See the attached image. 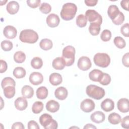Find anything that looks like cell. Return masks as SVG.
Returning a JSON list of instances; mask_svg holds the SVG:
<instances>
[{"label":"cell","instance_id":"obj_51","mask_svg":"<svg viewBox=\"0 0 129 129\" xmlns=\"http://www.w3.org/2000/svg\"><path fill=\"white\" fill-rule=\"evenodd\" d=\"M84 128H96V127L91 123H89L86 124V125L84 126Z\"/></svg>","mask_w":129,"mask_h":129},{"label":"cell","instance_id":"obj_4","mask_svg":"<svg viewBox=\"0 0 129 129\" xmlns=\"http://www.w3.org/2000/svg\"><path fill=\"white\" fill-rule=\"evenodd\" d=\"M75 53V48L71 45L67 46L63 49L62 57L65 61L66 66H71L74 63Z\"/></svg>","mask_w":129,"mask_h":129},{"label":"cell","instance_id":"obj_49","mask_svg":"<svg viewBox=\"0 0 129 129\" xmlns=\"http://www.w3.org/2000/svg\"><path fill=\"white\" fill-rule=\"evenodd\" d=\"M128 0H122L120 2V6L123 8V9L128 11Z\"/></svg>","mask_w":129,"mask_h":129},{"label":"cell","instance_id":"obj_37","mask_svg":"<svg viewBox=\"0 0 129 129\" xmlns=\"http://www.w3.org/2000/svg\"><path fill=\"white\" fill-rule=\"evenodd\" d=\"M111 82V77L110 76L106 73L102 74L101 78L99 81V82L100 84L104 86L108 85Z\"/></svg>","mask_w":129,"mask_h":129},{"label":"cell","instance_id":"obj_9","mask_svg":"<svg viewBox=\"0 0 129 129\" xmlns=\"http://www.w3.org/2000/svg\"><path fill=\"white\" fill-rule=\"evenodd\" d=\"M94 102L90 99H86L82 101L80 104L81 110L85 112H90L95 108Z\"/></svg>","mask_w":129,"mask_h":129},{"label":"cell","instance_id":"obj_44","mask_svg":"<svg viewBox=\"0 0 129 129\" xmlns=\"http://www.w3.org/2000/svg\"><path fill=\"white\" fill-rule=\"evenodd\" d=\"M121 126L126 129L129 128V116L127 115L123 117L121 120Z\"/></svg>","mask_w":129,"mask_h":129},{"label":"cell","instance_id":"obj_29","mask_svg":"<svg viewBox=\"0 0 129 129\" xmlns=\"http://www.w3.org/2000/svg\"><path fill=\"white\" fill-rule=\"evenodd\" d=\"M108 121L112 124H117L121 120V116L117 113L113 112L110 113L108 117Z\"/></svg>","mask_w":129,"mask_h":129},{"label":"cell","instance_id":"obj_41","mask_svg":"<svg viewBox=\"0 0 129 129\" xmlns=\"http://www.w3.org/2000/svg\"><path fill=\"white\" fill-rule=\"evenodd\" d=\"M124 20V16L123 14L120 12L118 15L113 20H112V22L113 23H114L116 25H121Z\"/></svg>","mask_w":129,"mask_h":129},{"label":"cell","instance_id":"obj_8","mask_svg":"<svg viewBox=\"0 0 129 129\" xmlns=\"http://www.w3.org/2000/svg\"><path fill=\"white\" fill-rule=\"evenodd\" d=\"M77 66L79 69L85 71L88 70L91 67L92 63L89 57L83 56L79 59Z\"/></svg>","mask_w":129,"mask_h":129},{"label":"cell","instance_id":"obj_5","mask_svg":"<svg viewBox=\"0 0 129 129\" xmlns=\"http://www.w3.org/2000/svg\"><path fill=\"white\" fill-rule=\"evenodd\" d=\"M39 122L45 129H56L58 127L56 121L52 118L51 115L47 113H44L40 116Z\"/></svg>","mask_w":129,"mask_h":129},{"label":"cell","instance_id":"obj_12","mask_svg":"<svg viewBox=\"0 0 129 129\" xmlns=\"http://www.w3.org/2000/svg\"><path fill=\"white\" fill-rule=\"evenodd\" d=\"M3 33L7 38L14 39L17 36V31L14 26L8 25L4 28Z\"/></svg>","mask_w":129,"mask_h":129},{"label":"cell","instance_id":"obj_33","mask_svg":"<svg viewBox=\"0 0 129 129\" xmlns=\"http://www.w3.org/2000/svg\"><path fill=\"white\" fill-rule=\"evenodd\" d=\"M31 65L33 69H39L42 67V60L40 57H35L31 60Z\"/></svg>","mask_w":129,"mask_h":129},{"label":"cell","instance_id":"obj_3","mask_svg":"<svg viewBox=\"0 0 129 129\" xmlns=\"http://www.w3.org/2000/svg\"><path fill=\"white\" fill-rule=\"evenodd\" d=\"M86 92L89 97L96 100L102 99L105 94V92L103 88L92 84L87 87Z\"/></svg>","mask_w":129,"mask_h":129},{"label":"cell","instance_id":"obj_11","mask_svg":"<svg viewBox=\"0 0 129 129\" xmlns=\"http://www.w3.org/2000/svg\"><path fill=\"white\" fill-rule=\"evenodd\" d=\"M60 22V19L58 15L55 14H50L46 18V23L51 28L57 27Z\"/></svg>","mask_w":129,"mask_h":129},{"label":"cell","instance_id":"obj_43","mask_svg":"<svg viewBox=\"0 0 129 129\" xmlns=\"http://www.w3.org/2000/svg\"><path fill=\"white\" fill-rule=\"evenodd\" d=\"M41 1L40 0H28L27 1V5L31 8H36L38 7L40 4Z\"/></svg>","mask_w":129,"mask_h":129},{"label":"cell","instance_id":"obj_27","mask_svg":"<svg viewBox=\"0 0 129 129\" xmlns=\"http://www.w3.org/2000/svg\"><path fill=\"white\" fill-rule=\"evenodd\" d=\"M3 91L4 94L7 98H12L14 96L15 94V87L12 86H9L6 87L3 89Z\"/></svg>","mask_w":129,"mask_h":129},{"label":"cell","instance_id":"obj_15","mask_svg":"<svg viewBox=\"0 0 129 129\" xmlns=\"http://www.w3.org/2000/svg\"><path fill=\"white\" fill-rule=\"evenodd\" d=\"M105 116L104 113L100 111H97L91 114L90 116L91 120L97 123H99L103 122L105 120Z\"/></svg>","mask_w":129,"mask_h":129},{"label":"cell","instance_id":"obj_40","mask_svg":"<svg viewBox=\"0 0 129 129\" xmlns=\"http://www.w3.org/2000/svg\"><path fill=\"white\" fill-rule=\"evenodd\" d=\"M39 10L43 14H47L50 12V11L51 10V7L48 3H43L42 4H41V5L40 6Z\"/></svg>","mask_w":129,"mask_h":129},{"label":"cell","instance_id":"obj_6","mask_svg":"<svg viewBox=\"0 0 129 129\" xmlns=\"http://www.w3.org/2000/svg\"><path fill=\"white\" fill-rule=\"evenodd\" d=\"M93 60L95 64L101 68L107 67L110 63V58L105 53H97L94 56Z\"/></svg>","mask_w":129,"mask_h":129},{"label":"cell","instance_id":"obj_19","mask_svg":"<svg viewBox=\"0 0 129 129\" xmlns=\"http://www.w3.org/2000/svg\"><path fill=\"white\" fill-rule=\"evenodd\" d=\"M46 108L47 111L54 113L58 110L59 108V104L55 100H50L46 103Z\"/></svg>","mask_w":129,"mask_h":129},{"label":"cell","instance_id":"obj_18","mask_svg":"<svg viewBox=\"0 0 129 129\" xmlns=\"http://www.w3.org/2000/svg\"><path fill=\"white\" fill-rule=\"evenodd\" d=\"M6 9L7 12L11 15L16 14L19 10V5L16 1H11L7 5Z\"/></svg>","mask_w":129,"mask_h":129},{"label":"cell","instance_id":"obj_17","mask_svg":"<svg viewBox=\"0 0 129 129\" xmlns=\"http://www.w3.org/2000/svg\"><path fill=\"white\" fill-rule=\"evenodd\" d=\"M68 94L67 89L63 87H58L54 92L55 97L60 100H64L67 97Z\"/></svg>","mask_w":129,"mask_h":129},{"label":"cell","instance_id":"obj_16","mask_svg":"<svg viewBox=\"0 0 129 129\" xmlns=\"http://www.w3.org/2000/svg\"><path fill=\"white\" fill-rule=\"evenodd\" d=\"M101 107L103 110L109 112L114 109V103L111 99L106 98L101 102Z\"/></svg>","mask_w":129,"mask_h":129},{"label":"cell","instance_id":"obj_39","mask_svg":"<svg viewBox=\"0 0 129 129\" xmlns=\"http://www.w3.org/2000/svg\"><path fill=\"white\" fill-rule=\"evenodd\" d=\"M100 38L103 41L107 42L109 41L111 38V33L110 31L107 29L104 30L101 34Z\"/></svg>","mask_w":129,"mask_h":129},{"label":"cell","instance_id":"obj_24","mask_svg":"<svg viewBox=\"0 0 129 129\" xmlns=\"http://www.w3.org/2000/svg\"><path fill=\"white\" fill-rule=\"evenodd\" d=\"M103 72L99 70L94 69L91 71L89 74L90 79L94 82H99Z\"/></svg>","mask_w":129,"mask_h":129},{"label":"cell","instance_id":"obj_50","mask_svg":"<svg viewBox=\"0 0 129 129\" xmlns=\"http://www.w3.org/2000/svg\"><path fill=\"white\" fill-rule=\"evenodd\" d=\"M98 2L97 0H86L85 1V3L87 6L93 7L95 6Z\"/></svg>","mask_w":129,"mask_h":129},{"label":"cell","instance_id":"obj_22","mask_svg":"<svg viewBox=\"0 0 129 129\" xmlns=\"http://www.w3.org/2000/svg\"><path fill=\"white\" fill-rule=\"evenodd\" d=\"M120 11L118 8L115 5H110L108 9L107 14L109 17L112 20H114L119 14Z\"/></svg>","mask_w":129,"mask_h":129},{"label":"cell","instance_id":"obj_36","mask_svg":"<svg viewBox=\"0 0 129 129\" xmlns=\"http://www.w3.org/2000/svg\"><path fill=\"white\" fill-rule=\"evenodd\" d=\"M113 42L115 45L119 49L123 48L126 45L125 40L121 37H115L113 40Z\"/></svg>","mask_w":129,"mask_h":129},{"label":"cell","instance_id":"obj_26","mask_svg":"<svg viewBox=\"0 0 129 129\" xmlns=\"http://www.w3.org/2000/svg\"><path fill=\"white\" fill-rule=\"evenodd\" d=\"M48 91L46 87L41 86L36 90V96L39 99H44L48 96Z\"/></svg>","mask_w":129,"mask_h":129},{"label":"cell","instance_id":"obj_1","mask_svg":"<svg viewBox=\"0 0 129 129\" xmlns=\"http://www.w3.org/2000/svg\"><path fill=\"white\" fill-rule=\"evenodd\" d=\"M77 11V7L75 4L68 3L62 6L60 14L63 20L70 21L75 17Z\"/></svg>","mask_w":129,"mask_h":129},{"label":"cell","instance_id":"obj_46","mask_svg":"<svg viewBox=\"0 0 129 129\" xmlns=\"http://www.w3.org/2000/svg\"><path fill=\"white\" fill-rule=\"evenodd\" d=\"M122 62L124 66L126 67H129V54L128 52L123 55L122 58Z\"/></svg>","mask_w":129,"mask_h":129},{"label":"cell","instance_id":"obj_2","mask_svg":"<svg viewBox=\"0 0 129 129\" xmlns=\"http://www.w3.org/2000/svg\"><path fill=\"white\" fill-rule=\"evenodd\" d=\"M39 38L38 34L32 29H25L22 30L19 35L21 41L28 43H35Z\"/></svg>","mask_w":129,"mask_h":129},{"label":"cell","instance_id":"obj_7","mask_svg":"<svg viewBox=\"0 0 129 129\" xmlns=\"http://www.w3.org/2000/svg\"><path fill=\"white\" fill-rule=\"evenodd\" d=\"M87 20L91 23H98L101 25L102 18L101 16L94 10H88L85 13Z\"/></svg>","mask_w":129,"mask_h":129},{"label":"cell","instance_id":"obj_38","mask_svg":"<svg viewBox=\"0 0 129 129\" xmlns=\"http://www.w3.org/2000/svg\"><path fill=\"white\" fill-rule=\"evenodd\" d=\"M1 47L2 49L5 51H10L13 48V43L11 41L5 40L1 42Z\"/></svg>","mask_w":129,"mask_h":129},{"label":"cell","instance_id":"obj_35","mask_svg":"<svg viewBox=\"0 0 129 129\" xmlns=\"http://www.w3.org/2000/svg\"><path fill=\"white\" fill-rule=\"evenodd\" d=\"M1 85L3 89L9 86H12L15 87L16 82L13 78L11 77H6L3 79L1 83Z\"/></svg>","mask_w":129,"mask_h":129},{"label":"cell","instance_id":"obj_45","mask_svg":"<svg viewBox=\"0 0 129 129\" xmlns=\"http://www.w3.org/2000/svg\"><path fill=\"white\" fill-rule=\"evenodd\" d=\"M28 128L29 129H39L38 124L34 120H30L28 123Z\"/></svg>","mask_w":129,"mask_h":129},{"label":"cell","instance_id":"obj_28","mask_svg":"<svg viewBox=\"0 0 129 129\" xmlns=\"http://www.w3.org/2000/svg\"><path fill=\"white\" fill-rule=\"evenodd\" d=\"M39 46L40 48L44 50H48L52 48L53 46L52 42L51 40L45 38L42 39L39 43Z\"/></svg>","mask_w":129,"mask_h":129},{"label":"cell","instance_id":"obj_23","mask_svg":"<svg viewBox=\"0 0 129 129\" xmlns=\"http://www.w3.org/2000/svg\"><path fill=\"white\" fill-rule=\"evenodd\" d=\"M23 96L25 98H31L34 95L33 89L29 85H25L23 87L21 90Z\"/></svg>","mask_w":129,"mask_h":129},{"label":"cell","instance_id":"obj_32","mask_svg":"<svg viewBox=\"0 0 129 129\" xmlns=\"http://www.w3.org/2000/svg\"><path fill=\"white\" fill-rule=\"evenodd\" d=\"M25 59L26 55L21 51H17L14 55V59L17 63H23L25 61Z\"/></svg>","mask_w":129,"mask_h":129},{"label":"cell","instance_id":"obj_10","mask_svg":"<svg viewBox=\"0 0 129 129\" xmlns=\"http://www.w3.org/2000/svg\"><path fill=\"white\" fill-rule=\"evenodd\" d=\"M29 80L32 85H38L42 83L43 77L40 73L34 72L30 74Z\"/></svg>","mask_w":129,"mask_h":129},{"label":"cell","instance_id":"obj_48","mask_svg":"<svg viewBox=\"0 0 129 129\" xmlns=\"http://www.w3.org/2000/svg\"><path fill=\"white\" fill-rule=\"evenodd\" d=\"M12 128L13 129H24L25 128L23 124L21 122H16L13 124L12 127Z\"/></svg>","mask_w":129,"mask_h":129},{"label":"cell","instance_id":"obj_13","mask_svg":"<svg viewBox=\"0 0 129 129\" xmlns=\"http://www.w3.org/2000/svg\"><path fill=\"white\" fill-rule=\"evenodd\" d=\"M117 109L119 111L122 113H126L129 111L128 99L127 98L120 99L117 103Z\"/></svg>","mask_w":129,"mask_h":129},{"label":"cell","instance_id":"obj_14","mask_svg":"<svg viewBox=\"0 0 129 129\" xmlns=\"http://www.w3.org/2000/svg\"><path fill=\"white\" fill-rule=\"evenodd\" d=\"M14 104L17 109L22 111L27 107L28 102L25 98L20 97L15 100Z\"/></svg>","mask_w":129,"mask_h":129},{"label":"cell","instance_id":"obj_47","mask_svg":"<svg viewBox=\"0 0 129 129\" xmlns=\"http://www.w3.org/2000/svg\"><path fill=\"white\" fill-rule=\"evenodd\" d=\"M8 68V65L7 62L2 59L1 60V68H0V72L1 73H3L5 72Z\"/></svg>","mask_w":129,"mask_h":129},{"label":"cell","instance_id":"obj_31","mask_svg":"<svg viewBox=\"0 0 129 129\" xmlns=\"http://www.w3.org/2000/svg\"><path fill=\"white\" fill-rule=\"evenodd\" d=\"M87 20L85 16L83 14H80L78 15L76 18V23L77 25L80 27L83 28L86 26Z\"/></svg>","mask_w":129,"mask_h":129},{"label":"cell","instance_id":"obj_20","mask_svg":"<svg viewBox=\"0 0 129 129\" xmlns=\"http://www.w3.org/2000/svg\"><path fill=\"white\" fill-rule=\"evenodd\" d=\"M49 81L51 84L53 86H57L61 83L62 78L61 76L57 73H53L50 74L49 77Z\"/></svg>","mask_w":129,"mask_h":129},{"label":"cell","instance_id":"obj_30","mask_svg":"<svg viewBox=\"0 0 129 129\" xmlns=\"http://www.w3.org/2000/svg\"><path fill=\"white\" fill-rule=\"evenodd\" d=\"M26 73L25 70L21 67L15 68L13 72L14 76L17 79H21L24 78L26 75Z\"/></svg>","mask_w":129,"mask_h":129},{"label":"cell","instance_id":"obj_21","mask_svg":"<svg viewBox=\"0 0 129 129\" xmlns=\"http://www.w3.org/2000/svg\"><path fill=\"white\" fill-rule=\"evenodd\" d=\"M52 64L53 68L57 70H63L66 66L65 61L62 57H57L54 59Z\"/></svg>","mask_w":129,"mask_h":129},{"label":"cell","instance_id":"obj_25","mask_svg":"<svg viewBox=\"0 0 129 129\" xmlns=\"http://www.w3.org/2000/svg\"><path fill=\"white\" fill-rule=\"evenodd\" d=\"M100 26L98 23H91L89 27V31L90 33L93 36L98 35L100 31Z\"/></svg>","mask_w":129,"mask_h":129},{"label":"cell","instance_id":"obj_34","mask_svg":"<svg viewBox=\"0 0 129 129\" xmlns=\"http://www.w3.org/2000/svg\"><path fill=\"white\" fill-rule=\"evenodd\" d=\"M43 109V104L41 101L35 102L32 106V111L35 114H38Z\"/></svg>","mask_w":129,"mask_h":129},{"label":"cell","instance_id":"obj_42","mask_svg":"<svg viewBox=\"0 0 129 129\" xmlns=\"http://www.w3.org/2000/svg\"><path fill=\"white\" fill-rule=\"evenodd\" d=\"M120 32L125 37H128L129 32V25L128 23H125L123 24L120 28Z\"/></svg>","mask_w":129,"mask_h":129}]
</instances>
